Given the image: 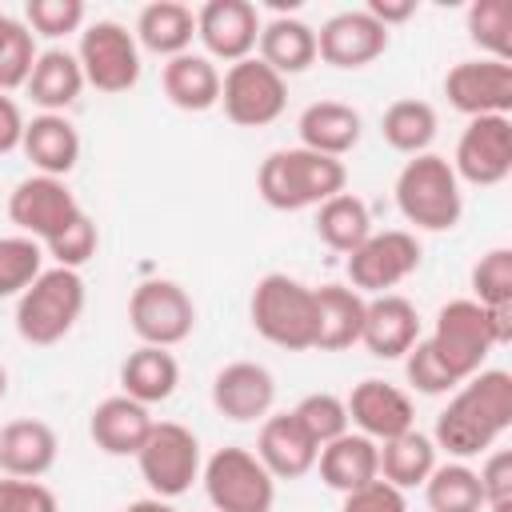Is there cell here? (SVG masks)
<instances>
[{
	"mask_svg": "<svg viewBox=\"0 0 512 512\" xmlns=\"http://www.w3.org/2000/svg\"><path fill=\"white\" fill-rule=\"evenodd\" d=\"M512 428V376L504 368H480L460 384L448 408L436 416L432 444L456 460L488 452Z\"/></svg>",
	"mask_w": 512,
	"mask_h": 512,
	"instance_id": "1",
	"label": "cell"
},
{
	"mask_svg": "<svg viewBox=\"0 0 512 512\" xmlns=\"http://www.w3.org/2000/svg\"><path fill=\"white\" fill-rule=\"evenodd\" d=\"M348 172L340 160L308 152V148H280L268 152L260 172H256V188L264 196L268 208L276 212H300V208H320L324 200H332L336 192H344Z\"/></svg>",
	"mask_w": 512,
	"mask_h": 512,
	"instance_id": "2",
	"label": "cell"
},
{
	"mask_svg": "<svg viewBox=\"0 0 512 512\" xmlns=\"http://www.w3.org/2000/svg\"><path fill=\"white\" fill-rule=\"evenodd\" d=\"M396 208L408 224H416L424 232L456 228L464 200H460V180H456L452 164L436 152L412 156L396 176Z\"/></svg>",
	"mask_w": 512,
	"mask_h": 512,
	"instance_id": "3",
	"label": "cell"
},
{
	"mask_svg": "<svg viewBox=\"0 0 512 512\" xmlns=\"http://www.w3.org/2000/svg\"><path fill=\"white\" fill-rule=\"evenodd\" d=\"M84 312V280L76 268H48L40 272L24 292H20V304H16V332L36 344V348H48L56 340H64L72 332V324L80 320Z\"/></svg>",
	"mask_w": 512,
	"mask_h": 512,
	"instance_id": "4",
	"label": "cell"
},
{
	"mask_svg": "<svg viewBox=\"0 0 512 512\" xmlns=\"http://www.w3.org/2000/svg\"><path fill=\"white\" fill-rule=\"evenodd\" d=\"M252 328L288 352H304L316 340V288L284 276V272H268L256 288H252Z\"/></svg>",
	"mask_w": 512,
	"mask_h": 512,
	"instance_id": "5",
	"label": "cell"
},
{
	"mask_svg": "<svg viewBox=\"0 0 512 512\" xmlns=\"http://www.w3.org/2000/svg\"><path fill=\"white\" fill-rule=\"evenodd\" d=\"M432 352L440 356V364L464 384L468 376H476L488 360V352L496 348L492 324H488V308L476 300H448L436 312V328L428 336Z\"/></svg>",
	"mask_w": 512,
	"mask_h": 512,
	"instance_id": "6",
	"label": "cell"
},
{
	"mask_svg": "<svg viewBox=\"0 0 512 512\" xmlns=\"http://www.w3.org/2000/svg\"><path fill=\"white\" fill-rule=\"evenodd\" d=\"M204 492L216 512H272L276 480L248 448H220L204 464Z\"/></svg>",
	"mask_w": 512,
	"mask_h": 512,
	"instance_id": "7",
	"label": "cell"
},
{
	"mask_svg": "<svg viewBox=\"0 0 512 512\" xmlns=\"http://www.w3.org/2000/svg\"><path fill=\"white\" fill-rule=\"evenodd\" d=\"M84 84H92L96 92H128L140 80V44L136 36L116 24V20H96L80 32V48H76Z\"/></svg>",
	"mask_w": 512,
	"mask_h": 512,
	"instance_id": "8",
	"label": "cell"
},
{
	"mask_svg": "<svg viewBox=\"0 0 512 512\" xmlns=\"http://www.w3.org/2000/svg\"><path fill=\"white\" fill-rule=\"evenodd\" d=\"M136 460H140V476L152 488V496L172 500V496L188 492L192 480L200 476V440L192 436V428H184L176 420H160V424H152Z\"/></svg>",
	"mask_w": 512,
	"mask_h": 512,
	"instance_id": "9",
	"label": "cell"
},
{
	"mask_svg": "<svg viewBox=\"0 0 512 512\" xmlns=\"http://www.w3.org/2000/svg\"><path fill=\"white\" fill-rule=\"evenodd\" d=\"M132 332L152 348H172L192 336L196 328V304L176 280H144L136 284L128 300Z\"/></svg>",
	"mask_w": 512,
	"mask_h": 512,
	"instance_id": "10",
	"label": "cell"
},
{
	"mask_svg": "<svg viewBox=\"0 0 512 512\" xmlns=\"http://www.w3.org/2000/svg\"><path fill=\"white\" fill-rule=\"evenodd\" d=\"M220 104H224V116L232 124H240V128H264V124H272L284 112L288 84L260 56L256 60L248 56V60L232 64L220 76Z\"/></svg>",
	"mask_w": 512,
	"mask_h": 512,
	"instance_id": "11",
	"label": "cell"
},
{
	"mask_svg": "<svg viewBox=\"0 0 512 512\" xmlns=\"http://www.w3.org/2000/svg\"><path fill=\"white\" fill-rule=\"evenodd\" d=\"M420 268V240L404 228H384L372 232L352 256H348V280L356 292H376L384 296L400 280H408Z\"/></svg>",
	"mask_w": 512,
	"mask_h": 512,
	"instance_id": "12",
	"label": "cell"
},
{
	"mask_svg": "<svg viewBox=\"0 0 512 512\" xmlns=\"http://www.w3.org/2000/svg\"><path fill=\"white\" fill-rule=\"evenodd\" d=\"M456 180H468L476 188H492L508 180L512 172V120L508 116H476L456 140L452 156Z\"/></svg>",
	"mask_w": 512,
	"mask_h": 512,
	"instance_id": "13",
	"label": "cell"
},
{
	"mask_svg": "<svg viewBox=\"0 0 512 512\" xmlns=\"http://www.w3.org/2000/svg\"><path fill=\"white\" fill-rule=\"evenodd\" d=\"M84 208L76 204V196L68 192L64 180L56 176H28L12 188L8 196V216L20 228V236H32L40 244H48L52 236H60Z\"/></svg>",
	"mask_w": 512,
	"mask_h": 512,
	"instance_id": "14",
	"label": "cell"
},
{
	"mask_svg": "<svg viewBox=\"0 0 512 512\" xmlns=\"http://www.w3.org/2000/svg\"><path fill=\"white\" fill-rule=\"evenodd\" d=\"M444 96L464 116H508L512 108V64L508 60H460L444 76Z\"/></svg>",
	"mask_w": 512,
	"mask_h": 512,
	"instance_id": "15",
	"label": "cell"
},
{
	"mask_svg": "<svg viewBox=\"0 0 512 512\" xmlns=\"http://www.w3.org/2000/svg\"><path fill=\"white\" fill-rule=\"evenodd\" d=\"M388 48V28L376 24L364 8L336 12L316 32V56L332 68H364Z\"/></svg>",
	"mask_w": 512,
	"mask_h": 512,
	"instance_id": "16",
	"label": "cell"
},
{
	"mask_svg": "<svg viewBox=\"0 0 512 512\" xmlns=\"http://www.w3.org/2000/svg\"><path fill=\"white\" fill-rule=\"evenodd\" d=\"M196 36L208 48V60H228L240 64L260 40V16L256 4L248 0H208L196 12Z\"/></svg>",
	"mask_w": 512,
	"mask_h": 512,
	"instance_id": "17",
	"label": "cell"
},
{
	"mask_svg": "<svg viewBox=\"0 0 512 512\" xmlns=\"http://www.w3.org/2000/svg\"><path fill=\"white\" fill-rule=\"evenodd\" d=\"M344 408H348V420L360 428V436H368L376 444L404 436L416 424L408 392H400L396 384H384V380H360L352 388V396L344 400Z\"/></svg>",
	"mask_w": 512,
	"mask_h": 512,
	"instance_id": "18",
	"label": "cell"
},
{
	"mask_svg": "<svg viewBox=\"0 0 512 512\" xmlns=\"http://www.w3.org/2000/svg\"><path fill=\"white\" fill-rule=\"evenodd\" d=\"M276 400V380L264 364L256 360H236V364H224L212 380V404L220 416L244 424V420H256V416H268Z\"/></svg>",
	"mask_w": 512,
	"mask_h": 512,
	"instance_id": "19",
	"label": "cell"
},
{
	"mask_svg": "<svg viewBox=\"0 0 512 512\" xmlns=\"http://www.w3.org/2000/svg\"><path fill=\"white\" fill-rule=\"evenodd\" d=\"M416 340H420V316H416L412 300H404L396 292H384V296L364 304L360 344L376 360H400Z\"/></svg>",
	"mask_w": 512,
	"mask_h": 512,
	"instance_id": "20",
	"label": "cell"
},
{
	"mask_svg": "<svg viewBox=\"0 0 512 512\" xmlns=\"http://www.w3.org/2000/svg\"><path fill=\"white\" fill-rule=\"evenodd\" d=\"M152 424H156V420L148 416V408L120 392V396H108V400H100V404L92 408V416H88V436H92L96 448L108 452V456H136V452L144 448Z\"/></svg>",
	"mask_w": 512,
	"mask_h": 512,
	"instance_id": "21",
	"label": "cell"
},
{
	"mask_svg": "<svg viewBox=\"0 0 512 512\" xmlns=\"http://www.w3.org/2000/svg\"><path fill=\"white\" fill-rule=\"evenodd\" d=\"M320 448L308 440V432L296 424L292 412L268 416L256 440V460L272 472V480H296L316 464Z\"/></svg>",
	"mask_w": 512,
	"mask_h": 512,
	"instance_id": "22",
	"label": "cell"
},
{
	"mask_svg": "<svg viewBox=\"0 0 512 512\" xmlns=\"http://www.w3.org/2000/svg\"><path fill=\"white\" fill-rule=\"evenodd\" d=\"M316 464H320V480L348 496L380 476V444L360 432H344L320 448Z\"/></svg>",
	"mask_w": 512,
	"mask_h": 512,
	"instance_id": "23",
	"label": "cell"
},
{
	"mask_svg": "<svg viewBox=\"0 0 512 512\" xmlns=\"http://www.w3.org/2000/svg\"><path fill=\"white\" fill-rule=\"evenodd\" d=\"M296 132H300V148L340 160L360 144V112L340 100H316L300 112Z\"/></svg>",
	"mask_w": 512,
	"mask_h": 512,
	"instance_id": "24",
	"label": "cell"
},
{
	"mask_svg": "<svg viewBox=\"0 0 512 512\" xmlns=\"http://www.w3.org/2000/svg\"><path fill=\"white\" fill-rule=\"evenodd\" d=\"M364 296L348 284H320L316 288V340L320 352H344L360 340L364 328Z\"/></svg>",
	"mask_w": 512,
	"mask_h": 512,
	"instance_id": "25",
	"label": "cell"
},
{
	"mask_svg": "<svg viewBox=\"0 0 512 512\" xmlns=\"http://www.w3.org/2000/svg\"><path fill=\"white\" fill-rule=\"evenodd\" d=\"M20 148L40 168V176H56V180H64L76 168V160H80V136H76V128L60 112L32 116L24 124Z\"/></svg>",
	"mask_w": 512,
	"mask_h": 512,
	"instance_id": "26",
	"label": "cell"
},
{
	"mask_svg": "<svg viewBox=\"0 0 512 512\" xmlns=\"http://www.w3.org/2000/svg\"><path fill=\"white\" fill-rule=\"evenodd\" d=\"M56 432L44 420H12L0 428V468L4 476L36 480L56 464Z\"/></svg>",
	"mask_w": 512,
	"mask_h": 512,
	"instance_id": "27",
	"label": "cell"
},
{
	"mask_svg": "<svg viewBox=\"0 0 512 512\" xmlns=\"http://www.w3.org/2000/svg\"><path fill=\"white\" fill-rule=\"evenodd\" d=\"M176 384H180V364H176V356L168 348L140 344L120 364V388H124V396H132L144 408L168 400L176 392Z\"/></svg>",
	"mask_w": 512,
	"mask_h": 512,
	"instance_id": "28",
	"label": "cell"
},
{
	"mask_svg": "<svg viewBox=\"0 0 512 512\" xmlns=\"http://www.w3.org/2000/svg\"><path fill=\"white\" fill-rule=\"evenodd\" d=\"M148 52L156 56H184L192 36H196V12L180 0H156L144 4L136 16V32H132Z\"/></svg>",
	"mask_w": 512,
	"mask_h": 512,
	"instance_id": "29",
	"label": "cell"
},
{
	"mask_svg": "<svg viewBox=\"0 0 512 512\" xmlns=\"http://www.w3.org/2000/svg\"><path fill=\"white\" fill-rule=\"evenodd\" d=\"M24 88H28L32 104H40L44 112H64L80 96V88H84V72H80L76 52H68V48L40 52Z\"/></svg>",
	"mask_w": 512,
	"mask_h": 512,
	"instance_id": "30",
	"label": "cell"
},
{
	"mask_svg": "<svg viewBox=\"0 0 512 512\" xmlns=\"http://www.w3.org/2000/svg\"><path fill=\"white\" fill-rule=\"evenodd\" d=\"M260 60L276 76H296L316 60V32L296 16H276L260 24Z\"/></svg>",
	"mask_w": 512,
	"mask_h": 512,
	"instance_id": "31",
	"label": "cell"
},
{
	"mask_svg": "<svg viewBox=\"0 0 512 512\" xmlns=\"http://www.w3.org/2000/svg\"><path fill=\"white\" fill-rule=\"evenodd\" d=\"M164 96L184 112H208L220 104V72L208 56L184 52L164 64Z\"/></svg>",
	"mask_w": 512,
	"mask_h": 512,
	"instance_id": "32",
	"label": "cell"
},
{
	"mask_svg": "<svg viewBox=\"0 0 512 512\" xmlns=\"http://www.w3.org/2000/svg\"><path fill=\"white\" fill-rule=\"evenodd\" d=\"M316 236L332 248V252H344L352 256L368 236H372V216H368V204L352 192H336L332 200H324L316 208Z\"/></svg>",
	"mask_w": 512,
	"mask_h": 512,
	"instance_id": "33",
	"label": "cell"
},
{
	"mask_svg": "<svg viewBox=\"0 0 512 512\" xmlns=\"http://www.w3.org/2000/svg\"><path fill=\"white\" fill-rule=\"evenodd\" d=\"M432 468H436V444L416 428L384 440V448H380V480H388L400 492L424 484Z\"/></svg>",
	"mask_w": 512,
	"mask_h": 512,
	"instance_id": "34",
	"label": "cell"
},
{
	"mask_svg": "<svg viewBox=\"0 0 512 512\" xmlns=\"http://www.w3.org/2000/svg\"><path fill=\"white\" fill-rule=\"evenodd\" d=\"M380 132L396 152L420 156L436 140V108L428 100H396L380 116Z\"/></svg>",
	"mask_w": 512,
	"mask_h": 512,
	"instance_id": "35",
	"label": "cell"
},
{
	"mask_svg": "<svg viewBox=\"0 0 512 512\" xmlns=\"http://www.w3.org/2000/svg\"><path fill=\"white\" fill-rule=\"evenodd\" d=\"M424 500L432 512H480L484 488H480V476L464 460H456V464H436L428 472Z\"/></svg>",
	"mask_w": 512,
	"mask_h": 512,
	"instance_id": "36",
	"label": "cell"
},
{
	"mask_svg": "<svg viewBox=\"0 0 512 512\" xmlns=\"http://www.w3.org/2000/svg\"><path fill=\"white\" fill-rule=\"evenodd\" d=\"M44 272V248L32 236H0V300L20 296Z\"/></svg>",
	"mask_w": 512,
	"mask_h": 512,
	"instance_id": "37",
	"label": "cell"
},
{
	"mask_svg": "<svg viewBox=\"0 0 512 512\" xmlns=\"http://www.w3.org/2000/svg\"><path fill=\"white\" fill-rule=\"evenodd\" d=\"M468 36L492 60H508L512 52V4L508 0H476L468 8Z\"/></svg>",
	"mask_w": 512,
	"mask_h": 512,
	"instance_id": "38",
	"label": "cell"
},
{
	"mask_svg": "<svg viewBox=\"0 0 512 512\" xmlns=\"http://www.w3.org/2000/svg\"><path fill=\"white\" fill-rule=\"evenodd\" d=\"M292 416H296V424L308 432V440H312L316 448H324L328 440H336V436L348 432V408H344V400L332 396V392H308V396L292 408Z\"/></svg>",
	"mask_w": 512,
	"mask_h": 512,
	"instance_id": "39",
	"label": "cell"
},
{
	"mask_svg": "<svg viewBox=\"0 0 512 512\" xmlns=\"http://www.w3.org/2000/svg\"><path fill=\"white\" fill-rule=\"evenodd\" d=\"M472 292H476V304H484V308L512 304V252L508 248H492L476 260Z\"/></svg>",
	"mask_w": 512,
	"mask_h": 512,
	"instance_id": "40",
	"label": "cell"
},
{
	"mask_svg": "<svg viewBox=\"0 0 512 512\" xmlns=\"http://www.w3.org/2000/svg\"><path fill=\"white\" fill-rule=\"evenodd\" d=\"M404 372H408V384L424 396H440V392H452L460 380L440 364V356L432 352L428 340H416L408 352H404Z\"/></svg>",
	"mask_w": 512,
	"mask_h": 512,
	"instance_id": "41",
	"label": "cell"
},
{
	"mask_svg": "<svg viewBox=\"0 0 512 512\" xmlns=\"http://www.w3.org/2000/svg\"><path fill=\"white\" fill-rule=\"evenodd\" d=\"M24 16H28V28L32 36H68L80 28L84 20V4L80 0H28L24 4Z\"/></svg>",
	"mask_w": 512,
	"mask_h": 512,
	"instance_id": "42",
	"label": "cell"
},
{
	"mask_svg": "<svg viewBox=\"0 0 512 512\" xmlns=\"http://www.w3.org/2000/svg\"><path fill=\"white\" fill-rule=\"evenodd\" d=\"M36 40H32V32H28V24H12V36L4 40V48H0V92H12V88H20V84H28V76H32V64H36Z\"/></svg>",
	"mask_w": 512,
	"mask_h": 512,
	"instance_id": "43",
	"label": "cell"
},
{
	"mask_svg": "<svg viewBox=\"0 0 512 512\" xmlns=\"http://www.w3.org/2000/svg\"><path fill=\"white\" fill-rule=\"evenodd\" d=\"M48 256H56V264L60 268H80V264H88L92 256H96V224L88 220V212H80L60 236H52L48 244Z\"/></svg>",
	"mask_w": 512,
	"mask_h": 512,
	"instance_id": "44",
	"label": "cell"
},
{
	"mask_svg": "<svg viewBox=\"0 0 512 512\" xmlns=\"http://www.w3.org/2000/svg\"><path fill=\"white\" fill-rule=\"evenodd\" d=\"M0 512H60V504H56V492L44 488L40 480L8 476L0 480Z\"/></svg>",
	"mask_w": 512,
	"mask_h": 512,
	"instance_id": "45",
	"label": "cell"
},
{
	"mask_svg": "<svg viewBox=\"0 0 512 512\" xmlns=\"http://www.w3.org/2000/svg\"><path fill=\"white\" fill-rule=\"evenodd\" d=\"M340 512H408V500H404V492H400V488H392L388 480H380V476H376L372 484H364V488L348 492Z\"/></svg>",
	"mask_w": 512,
	"mask_h": 512,
	"instance_id": "46",
	"label": "cell"
},
{
	"mask_svg": "<svg viewBox=\"0 0 512 512\" xmlns=\"http://www.w3.org/2000/svg\"><path fill=\"white\" fill-rule=\"evenodd\" d=\"M476 476H480V488H484V508L500 504V500H512V452L508 448H492Z\"/></svg>",
	"mask_w": 512,
	"mask_h": 512,
	"instance_id": "47",
	"label": "cell"
},
{
	"mask_svg": "<svg viewBox=\"0 0 512 512\" xmlns=\"http://www.w3.org/2000/svg\"><path fill=\"white\" fill-rule=\"evenodd\" d=\"M20 140H24V116H20L16 100L0 92V156L20 148Z\"/></svg>",
	"mask_w": 512,
	"mask_h": 512,
	"instance_id": "48",
	"label": "cell"
},
{
	"mask_svg": "<svg viewBox=\"0 0 512 512\" xmlns=\"http://www.w3.org/2000/svg\"><path fill=\"white\" fill-rule=\"evenodd\" d=\"M376 24H384V28H392V24H404L412 12H416V4L412 0H368V8H364Z\"/></svg>",
	"mask_w": 512,
	"mask_h": 512,
	"instance_id": "49",
	"label": "cell"
},
{
	"mask_svg": "<svg viewBox=\"0 0 512 512\" xmlns=\"http://www.w3.org/2000/svg\"><path fill=\"white\" fill-rule=\"evenodd\" d=\"M124 512H176L168 500H160V496H144V500H132Z\"/></svg>",
	"mask_w": 512,
	"mask_h": 512,
	"instance_id": "50",
	"label": "cell"
},
{
	"mask_svg": "<svg viewBox=\"0 0 512 512\" xmlns=\"http://www.w3.org/2000/svg\"><path fill=\"white\" fill-rule=\"evenodd\" d=\"M12 24H16V20H12L8 12H0V48H4V40L12 36Z\"/></svg>",
	"mask_w": 512,
	"mask_h": 512,
	"instance_id": "51",
	"label": "cell"
},
{
	"mask_svg": "<svg viewBox=\"0 0 512 512\" xmlns=\"http://www.w3.org/2000/svg\"><path fill=\"white\" fill-rule=\"evenodd\" d=\"M488 512H512V500H500V504H488Z\"/></svg>",
	"mask_w": 512,
	"mask_h": 512,
	"instance_id": "52",
	"label": "cell"
},
{
	"mask_svg": "<svg viewBox=\"0 0 512 512\" xmlns=\"http://www.w3.org/2000/svg\"><path fill=\"white\" fill-rule=\"evenodd\" d=\"M8 392V372H4V364H0V396Z\"/></svg>",
	"mask_w": 512,
	"mask_h": 512,
	"instance_id": "53",
	"label": "cell"
}]
</instances>
